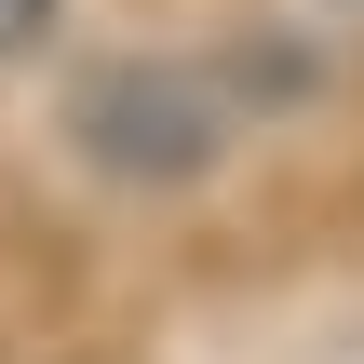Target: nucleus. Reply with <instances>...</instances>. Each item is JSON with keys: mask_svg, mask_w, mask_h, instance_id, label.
I'll list each match as a JSON object with an SVG mask.
<instances>
[{"mask_svg": "<svg viewBox=\"0 0 364 364\" xmlns=\"http://www.w3.org/2000/svg\"><path fill=\"white\" fill-rule=\"evenodd\" d=\"M230 135H243V108H230V81L189 68V54H108V68L68 95V149H81L108 189H203V176L230 162Z\"/></svg>", "mask_w": 364, "mask_h": 364, "instance_id": "nucleus-1", "label": "nucleus"}, {"mask_svg": "<svg viewBox=\"0 0 364 364\" xmlns=\"http://www.w3.org/2000/svg\"><path fill=\"white\" fill-rule=\"evenodd\" d=\"M54 27H68V0H0V68H14V54H41Z\"/></svg>", "mask_w": 364, "mask_h": 364, "instance_id": "nucleus-2", "label": "nucleus"}]
</instances>
